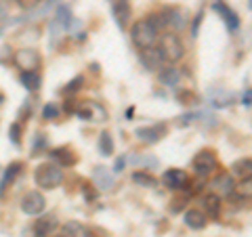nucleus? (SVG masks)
I'll return each mask as SVG.
<instances>
[{
  "label": "nucleus",
  "mask_w": 252,
  "mask_h": 237,
  "mask_svg": "<svg viewBox=\"0 0 252 237\" xmlns=\"http://www.w3.org/2000/svg\"><path fill=\"white\" fill-rule=\"evenodd\" d=\"M130 38L137 49L143 51V49H149V46H156L158 38H160V30H158V26L152 19L145 17V19H139L135 26H132Z\"/></svg>",
  "instance_id": "f257e3e1"
},
{
  "label": "nucleus",
  "mask_w": 252,
  "mask_h": 237,
  "mask_svg": "<svg viewBox=\"0 0 252 237\" xmlns=\"http://www.w3.org/2000/svg\"><path fill=\"white\" fill-rule=\"evenodd\" d=\"M34 180L38 187L42 189H55L63 183V172H61V166L57 164H42L38 166L36 172H34Z\"/></svg>",
  "instance_id": "f03ea898"
},
{
  "label": "nucleus",
  "mask_w": 252,
  "mask_h": 237,
  "mask_svg": "<svg viewBox=\"0 0 252 237\" xmlns=\"http://www.w3.org/2000/svg\"><path fill=\"white\" fill-rule=\"evenodd\" d=\"M158 49L162 51L164 61H168V63H175L185 55V46H183V42H181L179 34H175V31L162 34L160 36V46H158Z\"/></svg>",
  "instance_id": "7ed1b4c3"
},
{
  "label": "nucleus",
  "mask_w": 252,
  "mask_h": 237,
  "mask_svg": "<svg viewBox=\"0 0 252 237\" xmlns=\"http://www.w3.org/2000/svg\"><path fill=\"white\" fill-rule=\"evenodd\" d=\"M217 166H219L217 155L212 153L210 149H202V151H198V153L193 155V162H191V168H193V172L200 178L210 177L212 172L217 170Z\"/></svg>",
  "instance_id": "20e7f679"
},
{
  "label": "nucleus",
  "mask_w": 252,
  "mask_h": 237,
  "mask_svg": "<svg viewBox=\"0 0 252 237\" xmlns=\"http://www.w3.org/2000/svg\"><path fill=\"white\" fill-rule=\"evenodd\" d=\"M72 9L67 4H59L57 11H55V17L51 19V42L55 44L57 38L61 36V31H65L69 26H72Z\"/></svg>",
  "instance_id": "39448f33"
},
{
  "label": "nucleus",
  "mask_w": 252,
  "mask_h": 237,
  "mask_svg": "<svg viewBox=\"0 0 252 237\" xmlns=\"http://www.w3.org/2000/svg\"><path fill=\"white\" fill-rule=\"evenodd\" d=\"M160 15H162L164 28H168L172 31H181L187 26V15L181 6H164L160 11Z\"/></svg>",
  "instance_id": "423d86ee"
},
{
  "label": "nucleus",
  "mask_w": 252,
  "mask_h": 237,
  "mask_svg": "<svg viewBox=\"0 0 252 237\" xmlns=\"http://www.w3.org/2000/svg\"><path fill=\"white\" fill-rule=\"evenodd\" d=\"M13 63L21 69V72H38L42 59H40V55H38V51H34V49H21V51L15 53Z\"/></svg>",
  "instance_id": "0eeeda50"
},
{
  "label": "nucleus",
  "mask_w": 252,
  "mask_h": 237,
  "mask_svg": "<svg viewBox=\"0 0 252 237\" xmlns=\"http://www.w3.org/2000/svg\"><path fill=\"white\" fill-rule=\"evenodd\" d=\"M162 185L175 189V191H185V189H189V175L181 168H170L162 175Z\"/></svg>",
  "instance_id": "6e6552de"
},
{
  "label": "nucleus",
  "mask_w": 252,
  "mask_h": 237,
  "mask_svg": "<svg viewBox=\"0 0 252 237\" xmlns=\"http://www.w3.org/2000/svg\"><path fill=\"white\" fill-rule=\"evenodd\" d=\"M44 206H46V200L40 191H28L26 195L21 197V210L26 212L30 216H38L44 212Z\"/></svg>",
  "instance_id": "1a4fd4ad"
},
{
  "label": "nucleus",
  "mask_w": 252,
  "mask_h": 237,
  "mask_svg": "<svg viewBox=\"0 0 252 237\" xmlns=\"http://www.w3.org/2000/svg\"><path fill=\"white\" fill-rule=\"evenodd\" d=\"M210 189H212V193H217L219 197L233 195V191H235L233 177L229 175V172H219V175L212 177V180H210Z\"/></svg>",
  "instance_id": "9d476101"
},
{
  "label": "nucleus",
  "mask_w": 252,
  "mask_h": 237,
  "mask_svg": "<svg viewBox=\"0 0 252 237\" xmlns=\"http://www.w3.org/2000/svg\"><path fill=\"white\" fill-rule=\"evenodd\" d=\"M78 118H82V120H97V122H103L107 114L103 105L94 103V101H84V103L76 105V112H74Z\"/></svg>",
  "instance_id": "9b49d317"
},
{
  "label": "nucleus",
  "mask_w": 252,
  "mask_h": 237,
  "mask_svg": "<svg viewBox=\"0 0 252 237\" xmlns=\"http://www.w3.org/2000/svg\"><path fill=\"white\" fill-rule=\"evenodd\" d=\"M166 132H168V126L162 122V124H152V126H145V128H139L137 137L143 141V143L154 145V143H158V141H162L164 137H166Z\"/></svg>",
  "instance_id": "f8f14e48"
},
{
  "label": "nucleus",
  "mask_w": 252,
  "mask_h": 237,
  "mask_svg": "<svg viewBox=\"0 0 252 237\" xmlns=\"http://www.w3.org/2000/svg\"><path fill=\"white\" fill-rule=\"evenodd\" d=\"M141 63H143V67L149 69V72H158V69L162 67L164 63V57H162V51L158 49V46H149V49H143L139 55Z\"/></svg>",
  "instance_id": "ddd939ff"
},
{
  "label": "nucleus",
  "mask_w": 252,
  "mask_h": 237,
  "mask_svg": "<svg viewBox=\"0 0 252 237\" xmlns=\"http://www.w3.org/2000/svg\"><path fill=\"white\" fill-rule=\"evenodd\" d=\"M212 11H217V13H220V17H223V21H225V26H227V30H231V31H235L240 28V17H238V13H235L231 6H227L223 0H217L215 4H212Z\"/></svg>",
  "instance_id": "4468645a"
},
{
  "label": "nucleus",
  "mask_w": 252,
  "mask_h": 237,
  "mask_svg": "<svg viewBox=\"0 0 252 237\" xmlns=\"http://www.w3.org/2000/svg\"><path fill=\"white\" fill-rule=\"evenodd\" d=\"M112 2V13H114V19L118 23V28H126V23L130 19V2L128 0H109Z\"/></svg>",
  "instance_id": "2eb2a0df"
},
{
  "label": "nucleus",
  "mask_w": 252,
  "mask_h": 237,
  "mask_svg": "<svg viewBox=\"0 0 252 237\" xmlns=\"http://www.w3.org/2000/svg\"><path fill=\"white\" fill-rule=\"evenodd\" d=\"M59 227V218H57V214H42L40 218L36 220V225H34V231H36V235L38 237H46V235H51L55 229Z\"/></svg>",
  "instance_id": "dca6fc26"
},
{
  "label": "nucleus",
  "mask_w": 252,
  "mask_h": 237,
  "mask_svg": "<svg viewBox=\"0 0 252 237\" xmlns=\"http://www.w3.org/2000/svg\"><path fill=\"white\" fill-rule=\"evenodd\" d=\"M185 225L189 229H193V231H200V229H204L208 225V216H206V212H202L198 208H189L185 212Z\"/></svg>",
  "instance_id": "f3484780"
},
{
  "label": "nucleus",
  "mask_w": 252,
  "mask_h": 237,
  "mask_svg": "<svg viewBox=\"0 0 252 237\" xmlns=\"http://www.w3.org/2000/svg\"><path fill=\"white\" fill-rule=\"evenodd\" d=\"M61 235H63V237H93V231H91L89 227H84L82 223L69 220V223L63 225Z\"/></svg>",
  "instance_id": "a211bd4d"
},
{
  "label": "nucleus",
  "mask_w": 252,
  "mask_h": 237,
  "mask_svg": "<svg viewBox=\"0 0 252 237\" xmlns=\"http://www.w3.org/2000/svg\"><path fill=\"white\" fill-rule=\"evenodd\" d=\"M93 183L99 189H112L114 187V177L109 175V170L105 168V166H97V168L93 170Z\"/></svg>",
  "instance_id": "6ab92c4d"
},
{
  "label": "nucleus",
  "mask_w": 252,
  "mask_h": 237,
  "mask_svg": "<svg viewBox=\"0 0 252 237\" xmlns=\"http://www.w3.org/2000/svg\"><path fill=\"white\" fill-rule=\"evenodd\" d=\"M231 175H235L240 180H252V160L244 157L231 164Z\"/></svg>",
  "instance_id": "aec40b11"
},
{
  "label": "nucleus",
  "mask_w": 252,
  "mask_h": 237,
  "mask_svg": "<svg viewBox=\"0 0 252 237\" xmlns=\"http://www.w3.org/2000/svg\"><path fill=\"white\" fill-rule=\"evenodd\" d=\"M51 157L61 166V168H67V166H74V164H76V155H74V151H69L67 147L53 149V151H51Z\"/></svg>",
  "instance_id": "412c9836"
},
{
  "label": "nucleus",
  "mask_w": 252,
  "mask_h": 237,
  "mask_svg": "<svg viewBox=\"0 0 252 237\" xmlns=\"http://www.w3.org/2000/svg\"><path fill=\"white\" fill-rule=\"evenodd\" d=\"M21 162H13V164H9V168L4 170V175H2V178H0V197L4 195V191H6V187H9L13 180H15V177L21 172Z\"/></svg>",
  "instance_id": "4be33fe9"
},
{
  "label": "nucleus",
  "mask_w": 252,
  "mask_h": 237,
  "mask_svg": "<svg viewBox=\"0 0 252 237\" xmlns=\"http://www.w3.org/2000/svg\"><path fill=\"white\" fill-rule=\"evenodd\" d=\"M204 210H206V216L217 220L220 214V197L217 193H210L204 197Z\"/></svg>",
  "instance_id": "5701e85b"
},
{
  "label": "nucleus",
  "mask_w": 252,
  "mask_h": 237,
  "mask_svg": "<svg viewBox=\"0 0 252 237\" xmlns=\"http://www.w3.org/2000/svg\"><path fill=\"white\" fill-rule=\"evenodd\" d=\"M40 82H42V78L38 72H21V84H23V89H28V90H38L40 89Z\"/></svg>",
  "instance_id": "b1692460"
},
{
  "label": "nucleus",
  "mask_w": 252,
  "mask_h": 237,
  "mask_svg": "<svg viewBox=\"0 0 252 237\" xmlns=\"http://www.w3.org/2000/svg\"><path fill=\"white\" fill-rule=\"evenodd\" d=\"M128 160L135 164V166H143V168H158V157L154 155H147V153H137V155H130Z\"/></svg>",
  "instance_id": "393cba45"
},
{
  "label": "nucleus",
  "mask_w": 252,
  "mask_h": 237,
  "mask_svg": "<svg viewBox=\"0 0 252 237\" xmlns=\"http://www.w3.org/2000/svg\"><path fill=\"white\" fill-rule=\"evenodd\" d=\"M160 82L164 86H177V82H179V69L177 67H162L160 69Z\"/></svg>",
  "instance_id": "a878e982"
},
{
  "label": "nucleus",
  "mask_w": 252,
  "mask_h": 237,
  "mask_svg": "<svg viewBox=\"0 0 252 237\" xmlns=\"http://www.w3.org/2000/svg\"><path fill=\"white\" fill-rule=\"evenodd\" d=\"M99 153L101 155H112L114 153V139L107 130L99 134Z\"/></svg>",
  "instance_id": "bb28decb"
},
{
  "label": "nucleus",
  "mask_w": 252,
  "mask_h": 237,
  "mask_svg": "<svg viewBox=\"0 0 252 237\" xmlns=\"http://www.w3.org/2000/svg\"><path fill=\"white\" fill-rule=\"evenodd\" d=\"M132 180H135L137 185H141V187H154V185H158L156 177H152L149 172H143V170L135 172V175H132Z\"/></svg>",
  "instance_id": "cd10ccee"
},
{
  "label": "nucleus",
  "mask_w": 252,
  "mask_h": 237,
  "mask_svg": "<svg viewBox=\"0 0 252 237\" xmlns=\"http://www.w3.org/2000/svg\"><path fill=\"white\" fill-rule=\"evenodd\" d=\"M42 118H44V120H55V118H59V105L46 103L42 107Z\"/></svg>",
  "instance_id": "c85d7f7f"
},
{
  "label": "nucleus",
  "mask_w": 252,
  "mask_h": 237,
  "mask_svg": "<svg viewBox=\"0 0 252 237\" xmlns=\"http://www.w3.org/2000/svg\"><path fill=\"white\" fill-rule=\"evenodd\" d=\"M82 84H84V78H82V76H76L74 80L69 82L61 92H63V94H72V92H76V90H80V89H82Z\"/></svg>",
  "instance_id": "c756f323"
},
{
  "label": "nucleus",
  "mask_w": 252,
  "mask_h": 237,
  "mask_svg": "<svg viewBox=\"0 0 252 237\" xmlns=\"http://www.w3.org/2000/svg\"><path fill=\"white\" fill-rule=\"evenodd\" d=\"M9 137H11V141H13V145H19V143H21V124H19V122L11 124Z\"/></svg>",
  "instance_id": "7c9ffc66"
},
{
  "label": "nucleus",
  "mask_w": 252,
  "mask_h": 237,
  "mask_svg": "<svg viewBox=\"0 0 252 237\" xmlns=\"http://www.w3.org/2000/svg\"><path fill=\"white\" fill-rule=\"evenodd\" d=\"M202 19H204V11H200L198 15H195V19H193V23H191V36H193V38L198 36L200 26H202Z\"/></svg>",
  "instance_id": "2f4dec72"
},
{
  "label": "nucleus",
  "mask_w": 252,
  "mask_h": 237,
  "mask_svg": "<svg viewBox=\"0 0 252 237\" xmlns=\"http://www.w3.org/2000/svg\"><path fill=\"white\" fill-rule=\"evenodd\" d=\"M82 191H84L86 202H94V197H97V191H94L93 185H82Z\"/></svg>",
  "instance_id": "473e14b6"
},
{
  "label": "nucleus",
  "mask_w": 252,
  "mask_h": 237,
  "mask_svg": "<svg viewBox=\"0 0 252 237\" xmlns=\"http://www.w3.org/2000/svg\"><path fill=\"white\" fill-rule=\"evenodd\" d=\"M185 206V197H179V200H175L170 204V212H181Z\"/></svg>",
  "instance_id": "72a5a7b5"
},
{
  "label": "nucleus",
  "mask_w": 252,
  "mask_h": 237,
  "mask_svg": "<svg viewBox=\"0 0 252 237\" xmlns=\"http://www.w3.org/2000/svg\"><path fill=\"white\" fill-rule=\"evenodd\" d=\"M179 99H181V103H191V101H195V94L187 92V90H181L179 92Z\"/></svg>",
  "instance_id": "f704fd0d"
},
{
  "label": "nucleus",
  "mask_w": 252,
  "mask_h": 237,
  "mask_svg": "<svg viewBox=\"0 0 252 237\" xmlns=\"http://www.w3.org/2000/svg\"><path fill=\"white\" fill-rule=\"evenodd\" d=\"M126 162H128V160H126V155H120V157H118L116 164H114V172H122V170H124V166H126Z\"/></svg>",
  "instance_id": "c9c22d12"
},
{
  "label": "nucleus",
  "mask_w": 252,
  "mask_h": 237,
  "mask_svg": "<svg viewBox=\"0 0 252 237\" xmlns=\"http://www.w3.org/2000/svg\"><path fill=\"white\" fill-rule=\"evenodd\" d=\"M242 103L246 105V107H252V89H248L246 92L242 94Z\"/></svg>",
  "instance_id": "e433bc0d"
},
{
  "label": "nucleus",
  "mask_w": 252,
  "mask_h": 237,
  "mask_svg": "<svg viewBox=\"0 0 252 237\" xmlns=\"http://www.w3.org/2000/svg\"><path fill=\"white\" fill-rule=\"evenodd\" d=\"M19 4L23 9H34L36 4H40V0H19Z\"/></svg>",
  "instance_id": "4c0bfd02"
},
{
  "label": "nucleus",
  "mask_w": 252,
  "mask_h": 237,
  "mask_svg": "<svg viewBox=\"0 0 252 237\" xmlns=\"http://www.w3.org/2000/svg\"><path fill=\"white\" fill-rule=\"evenodd\" d=\"M6 11H9V4H6V0H0V19L6 17Z\"/></svg>",
  "instance_id": "58836bf2"
},
{
  "label": "nucleus",
  "mask_w": 252,
  "mask_h": 237,
  "mask_svg": "<svg viewBox=\"0 0 252 237\" xmlns=\"http://www.w3.org/2000/svg\"><path fill=\"white\" fill-rule=\"evenodd\" d=\"M248 6H250V9H252V0H250V2H248Z\"/></svg>",
  "instance_id": "ea45409f"
},
{
  "label": "nucleus",
  "mask_w": 252,
  "mask_h": 237,
  "mask_svg": "<svg viewBox=\"0 0 252 237\" xmlns=\"http://www.w3.org/2000/svg\"><path fill=\"white\" fill-rule=\"evenodd\" d=\"M55 237H63V235H55Z\"/></svg>",
  "instance_id": "a19ab883"
}]
</instances>
